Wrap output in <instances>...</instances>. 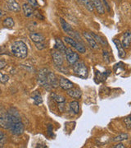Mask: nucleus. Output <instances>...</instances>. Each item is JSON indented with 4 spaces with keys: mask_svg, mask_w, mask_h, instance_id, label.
I'll return each mask as SVG.
<instances>
[{
    "mask_svg": "<svg viewBox=\"0 0 131 148\" xmlns=\"http://www.w3.org/2000/svg\"><path fill=\"white\" fill-rule=\"evenodd\" d=\"M103 58H104V61L106 60L107 63L109 62V54H108V52H107V51L103 50Z\"/></svg>",
    "mask_w": 131,
    "mask_h": 148,
    "instance_id": "33",
    "label": "nucleus"
},
{
    "mask_svg": "<svg viewBox=\"0 0 131 148\" xmlns=\"http://www.w3.org/2000/svg\"><path fill=\"white\" fill-rule=\"evenodd\" d=\"M3 147V143H0V148Z\"/></svg>",
    "mask_w": 131,
    "mask_h": 148,
    "instance_id": "39",
    "label": "nucleus"
},
{
    "mask_svg": "<svg viewBox=\"0 0 131 148\" xmlns=\"http://www.w3.org/2000/svg\"><path fill=\"white\" fill-rule=\"evenodd\" d=\"M112 147L113 148H125V146H124V144H122V143H117L116 145L113 146Z\"/></svg>",
    "mask_w": 131,
    "mask_h": 148,
    "instance_id": "35",
    "label": "nucleus"
},
{
    "mask_svg": "<svg viewBox=\"0 0 131 148\" xmlns=\"http://www.w3.org/2000/svg\"><path fill=\"white\" fill-rule=\"evenodd\" d=\"M3 16H4V12L0 8V18H2Z\"/></svg>",
    "mask_w": 131,
    "mask_h": 148,
    "instance_id": "38",
    "label": "nucleus"
},
{
    "mask_svg": "<svg viewBox=\"0 0 131 148\" xmlns=\"http://www.w3.org/2000/svg\"><path fill=\"white\" fill-rule=\"evenodd\" d=\"M51 55H52V62L55 64V66L61 67L63 64V62H64L62 53H61L58 50H52L51 52Z\"/></svg>",
    "mask_w": 131,
    "mask_h": 148,
    "instance_id": "8",
    "label": "nucleus"
},
{
    "mask_svg": "<svg viewBox=\"0 0 131 148\" xmlns=\"http://www.w3.org/2000/svg\"><path fill=\"white\" fill-rule=\"evenodd\" d=\"M59 86L64 90H67L71 88H72L74 86V84L72 82H71L70 80L67 79L63 77H61L59 79Z\"/></svg>",
    "mask_w": 131,
    "mask_h": 148,
    "instance_id": "10",
    "label": "nucleus"
},
{
    "mask_svg": "<svg viewBox=\"0 0 131 148\" xmlns=\"http://www.w3.org/2000/svg\"><path fill=\"white\" fill-rule=\"evenodd\" d=\"M48 82L52 88H58L59 86V79L52 72H48Z\"/></svg>",
    "mask_w": 131,
    "mask_h": 148,
    "instance_id": "9",
    "label": "nucleus"
},
{
    "mask_svg": "<svg viewBox=\"0 0 131 148\" xmlns=\"http://www.w3.org/2000/svg\"><path fill=\"white\" fill-rule=\"evenodd\" d=\"M63 39H64V41L65 42L67 43V44H68V45H70L75 49H76V51H78L79 53H85V51H86L85 47L80 42L76 41L75 39H74L72 37L70 36H65Z\"/></svg>",
    "mask_w": 131,
    "mask_h": 148,
    "instance_id": "4",
    "label": "nucleus"
},
{
    "mask_svg": "<svg viewBox=\"0 0 131 148\" xmlns=\"http://www.w3.org/2000/svg\"><path fill=\"white\" fill-rule=\"evenodd\" d=\"M128 139H129L128 133H121V134H119L118 136L112 138L111 141L115 142V143H121V142H123L125 140H128Z\"/></svg>",
    "mask_w": 131,
    "mask_h": 148,
    "instance_id": "24",
    "label": "nucleus"
},
{
    "mask_svg": "<svg viewBox=\"0 0 131 148\" xmlns=\"http://www.w3.org/2000/svg\"><path fill=\"white\" fill-rule=\"evenodd\" d=\"M7 7L9 10L14 12H18L21 11V7L19 5V3L16 2V0H7Z\"/></svg>",
    "mask_w": 131,
    "mask_h": 148,
    "instance_id": "15",
    "label": "nucleus"
},
{
    "mask_svg": "<svg viewBox=\"0 0 131 148\" xmlns=\"http://www.w3.org/2000/svg\"><path fill=\"white\" fill-rule=\"evenodd\" d=\"M0 127L4 129L8 128V120H7V111L0 110Z\"/></svg>",
    "mask_w": 131,
    "mask_h": 148,
    "instance_id": "13",
    "label": "nucleus"
},
{
    "mask_svg": "<svg viewBox=\"0 0 131 148\" xmlns=\"http://www.w3.org/2000/svg\"><path fill=\"white\" fill-rule=\"evenodd\" d=\"M121 45L125 49H129L131 44V32L128 31L123 34L122 40H121Z\"/></svg>",
    "mask_w": 131,
    "mask_h": 148,
    "instance_id": "11",
    "label": "nucleus"
},
{
    "mask_svg": "<svg viewBox=\"0 0 131 148\" xmlns=\"http://www.w3.org/2000/svg\"><path fill=\"white\" fill-rule=\"evenodd\" d=\"M83 36L85 38L86 41L88 42V44L89 45V46L92 48V49H98V43L96 42L94 37L91 36V34L89 33V32H84L83 33Z\"/></svg>",
    "mask_w": 131,
    "mask_h": 148,
    "instance_id": "14",
    "label": "nucleus"
},
{
    "mask_svg": "<svg viewBox=\"0 0 131 148\" xmlns=\"http://www.w3.org/2000/svg\"><path fill=\"white\" fill-rule=\"evenodd\" d=\"M6 65H7V63H6L5 60L0 58V69H4L6 67Z\"/></svg>",
    "mask_w": 131,
    "mask_h": 148,
    "instance_id": "34",
    "label": "nucleus"
},
{
    "mask_svg": "<svg viewBox=\"0 0 131 148\" xmlns=\"http://www.w3.org/2000/svg\"><path fill=\"white\" fill-rule=\"evenodd\" d=\"M4 139H5V134L0 131V143H2Z\"/></svg>",
    "mask_w": 131,
    "mask_h": 148,
    "instance_id": "36",
    "label": "nucleus"
},
{
    "mask_svg": "<svg viewBox=\"0 0 131 148\" xmlns=\"http://www.w3.org/2000/svg\"><path fill=\"white\" fill-rule=\"evenodd\" d=\"M9 80V77L6 74H3L0 73V82L3 83V84H5L8 82Z\"/></svg>",
    "mask_w": 131,
    "mask_h": 148,
    "instance_id": "28",
    "label": "nucleus"
},
{
    "mask_svg": "<svg viewBox=\"0 0 131 148\" xmlns=\"http://www.w3.org/2000/svg\"><path fill=\"white\" fill-rule=\"evenodd\" d=\"M28 3L30 5L33 7V8H37L38 7V3H37V0H27Z\"/></svg>",
    "mask_w": 131,
    "mask_h": 148,
    "instance_id": "31",
    "label": "nucleus"
},
{
    "mask_svg": "<svg viewBox=\"0 0 131 148\" xmlns=\"http://www.w3.org/2000/svg\"><path fill=\"white\" fill-rule=\"evenodd\" d=\"M32 98H33L34 103H35L36 106H39L40 104H42L43 103L42 96L39 95V94H35V95H34L32 96Z\"/></svg>",
    "mask_w": 131,
    "mask_h": 148,
    "instance_id": "27",
    "label": "nucleus"
},
{
    "mask_svg": "<svg viewBox=\"0 0 131 148\" xmlns=\"http://www.w3.org/2000/svg\"><path fill=\"white\" fill-rule=\"evenodd\" d=\"M60 23H61V27H62V29L63 30V32H65V33H67L68 35V36L72 37L74 39L79 38L77 32H75L74 31L72 27L69 24L67 21H65L63 18H60Z\"/></svg>",
    "mask_w": 131,
    "mask_h": 148,
    "instance_id": "5",
    "label": "nucleus"
},
{
    "mask_svg": "<svg viewBox=\"0 0 131 148\" xmlns=\"http://www.w3.org/2000/svg\"><path fill=\"white\" fill-rule=\"evenodd\" d=\"M51 96L53 99V101H55L58 104V107H60V110L63 111V108H64V105L66 103V99L65 97L62 96V95H58L56 93H52Z\"/></svg>",
    "mask_w": 131,
    "mask_h": 148,
    "instance_id": "12",
    "label": "nucleus"
},
{
    "mask_svg": "<svg viewBox=\"0 0 131 148\" xmlns=\"http://www.w3.org/2000/svg\"><path fill=\"white\" fill-rule=\"evenodd\" d=\"M48 70L47 69H42L39 70V74H38V82L39 84L41 85L42 86L47 88L48 90L51 87L48 82Z\"/></svg>",
    "mask_w": 131,
    "mask_h": 148,
    "instance_id": "6",
    "label": "nucleus"
},
{
    "mask_svg": "<svg viewBox=\"0 0 131 148\" xmlns=\"http://www.w3.org/2000/svg\"><path fill=\"white\" fill-rule=\"evenodd\" d=\"M113 43L115 44V45L116 46V49L118 50V55L119 57L121 58H125L126 56V52L125 50V48L122 46L121 41L117 39H113Z\"/></svg>",
    "mask_w": 131,
    "mask_h": 148,
    "instance_id": "17",
    "label": "nucleus"
},
{
    "mask_svg": "<svg viewBox=\"0 0 131 148\" xmlns=\"http://www.w3.org/2000/svg\"><path fill=\"white\" fill-rule=\"evenodd\" d=\"M65 55H66V58L67 61L68 62V64L70 65H73L76 62H78L79 59V54L75 51H73L71 49L67 48L66 52H65Z\"/></svg>",
    "mask_w": 131,
    "mask_h": 148,
    "instance_id": "7",
    "label": "nucleus"
},
{
    "mask_svg": "<svg viewBox=\"0 0 131 148\" xmlns=\"http://www.w3.org/2000/svg\"><path fill=\"white\" fill-rule=\"evenodd\" d=\"M34 14H35L38 18H41V19H43V16H41V15H40V14H39V12H36V13H34Z\"/></svg>",
    "mask_w": 131,
    "mask_h": 148,
    "instance_id": "37",
    "label": "nucleus"
},
{
    "mask_svg": "<svg viewBox=\"0 0 131 148\" xmlns=\"http://www.w3.org/2000/svg\"><path fill=\"white\" fill-rule=\"evenodd\" d=\"M69 107H70V110L72 111L75 114H78L79 113V103L78 101H74L70 102Z\"/></svg>",
    "mask_w": 131,
    "mask_h": 148,
    "instance_id": "22",
    "label": "nucleus"
},
{
    "mask_svg": "<svg viewBox=\"0 0 131 148\" xmlns=\"http://www.w3.org/2000/svg\"><path fill=\"white\" fill-rule=\"evenodd\" d=\"M102 4H103V6H104L105 10L107 9L108 12H111L110 5L108 4V3H107V0H102Z\"/></svg>",
    "mask_w": 131,
    "mask_h": 148,
    "instance_id": "32",
    "label": "nucleus"
},
{
    "mask_svg": "<svg viewBox=\"0 0 131 148\" xmlns=\"http://www.w3.org/2000/svg\"><path fill=\"white\" fill-rule=\"evenodd\" d=\"M54 48H55L56 50H58V51H60L61 53H65L67 49V48L66 47V45H64V43L62 42V40L60 38H57V39L55 40Z\"/></svg>",
    "mask_w": 131,
    "mask_h": 148,
    "instance_id": "19",
    "label": "nucleus"
},
{
    "mask_svg": "<svg viewBox=\"0 0 131 148\" xmlns=\"http://www.w3.org/2000/svg\"><path fill=\"white\" fill-rule=\"evenodd\" d=\"M35 47L38 49H39V50H41V49H43L44 48H45V44H44V41H43V42H39V43H35Z\"/></svg>",
    "mask_w": 131,
    "mask_h": 148,
    "instance_id": "30",
    "label": "nucleus"
},
{
    "mask_svg": "<svg viewBox=\"0 0 131 148\" xmlns=\"http://www.w3.org/2000/svg\"><path fill=\"white\" fill-rule=\"evenodd\" d=\"M90 34H91V36H92L94 37V39L96 40V42L97 43H98V44L102 45H107V40H105L102 37H101L100 36H98V35H97V34L94 33V32H91Z\"/></svg>",
    "mask_w": 131,
    "mask_h": 148,
    "instance_id": "25",
    "label": "nucleus"
},
{
    "mask_svg": "<svg viewBox=\"0 0 131 148\" xmlns=\"http://www.w3.org/2000/svg\"><path fill=\"white\" fill-rule=\"evenodd\" d=\"M11 52L18 58H26L28 54V48L26 45L21 40L15 41L11 45Z\"/></svg>",
    "mask_w": 131,
    "mask_h": 148,
    "instance_id": "2",
    "label": "nucleus"
},
{
    "mask_svg": "<svg viewBox=\"0 0 131 148\" xmlns=\"http://www.w3.org/2000/svg\"><path fill=\"white\" fill-rule=\"evenodd\" d=\"M30 38L34 43L43 42L45 40V37L43 36L41 33H31Z\"/></svg>",
    "mask_w": 131,
    "mask_h": 148,
    "instance_id": "21",
    "label": "nucleus"
},
{
    "mask_svg": "<svg viewBox=\"0 0 131 148\" xmlns=\"http://www.w3.org/2000/svg\"><path fill=\"white\" fill-rule=\"evenodd\" d=\"M72 66H73L74 73L78 77H81V78H84V79L88 77L89 70H88V68L86 67V65L84 64V62L78 61L75 64H73Z\"/></svg>",
    "mask_w": 131,
    "mask_h": 148,
    "instance_id": "3",
    "label": "nucleus"
},
{
    "mask_svg": "<svg viewBox=\"0 0 131 148\" xmlns=\"http://www.w3.org/2000/svg\"><path fill=\"white\" fill-rule=\"evenodd\" d=\"M66 91H67V94L70 97L73 98V99H76V100H77V99H80V98H81L82 92H81V90H79V88H75L73 86L72 88L66 90Z\"/></svg>",
    "mask_w": 131,
    "mask_h": 148,
    "instance_id": "16",
    "label": "nucleus"
},
{
    "mask_svg": "<svg viewBox=\"0 0 131 148\" xmlns=\"http://www.w3.org/2000/svg\"><path fill=\"white\" fill-rule=\"evenodd\" d=\"M7 120H8V130L16 136L21 135L25 131V127L21 122L19 112L14 108H11L7 111Z\"/></svg>",
    "mask_w": 131,
    "mask_h": 148,
    "instance_id": "1",
    "label": "nucleus"
},
{
    "mask_svg": "<svg viewBox=\"0 0 131 148\" xmlns=\"http://www.w3.org/2000/svg\"><path fill=\"white\" fill-rule=\"evenodd\" d=\"M91 2L94 7V8H96V10L99 14H101V15L104 14L106 10H105L104 6H103L101 0H91Z\"/></svg>",
    "mask_w": 131,
    "mask_h": 148,
    "instance_id": "18",
    "label": "nucleus"
},
{
    "mask_svg": "<svg viewBox=\"0 0 131 148\" xmlns=\"http://www.w3.org/2000/svg\"><path fill=\"white\" fill-rule=\"evenodd\" d=\"M80 2L83 3V5L85 6V8L89 11V12H94V7L93 5L91 0H80Z\"/></svg>",
    "mask_w": 131,
    "mask_h": 148,
    "instance_id": "26",
    "label": "nucleus"
},
{
    "mask_svg": "<svg viewBox=\"0 0 131 148\" xmlns=\"http://www.w3.org/2000/svg\"><path fill=\"white\" fill-rule=\"evenodd\" d=\"M22 10L26 17H31L34 15V12H35L33 8L29 3H24L22 5Z\"/></svg>",
    "mask_w": 131,
    "mask_h": 148,
    "instance_id": "20",
    "label": "nucleus"
},
{
    "mask_svg": "<svg viewBox=\"0 0 131 148\" xmlns=\"http://www.w3.org/2000/svg\"><path fill=\"white\" fill-rule=\"evenodd\" d=\"M125 123H126V127L128 130H131V115L127 116L125 119Z\"/></svg>",
    "mask_w": 131,
    "mask_h": 148,
    "instance_id": "29",
    "label": "nucleus"
},
{
    "mask_svg": "<svg viewBox=\"0 0 131 148\" xmlns=\"http://www.w3.org/2000/svg\"><path fill=\"white\" fill-rule=\"evenodd\" d=\"M15 25V21L13 20V18H12L10 16L6 17L5 19L3 21V26L6 28H12Z\"/></svg>",
    "mask_w": 131,
    "mask_h": 148,
    "instance_id": "23",
    "label": "nucleus"
}]
</instances>
